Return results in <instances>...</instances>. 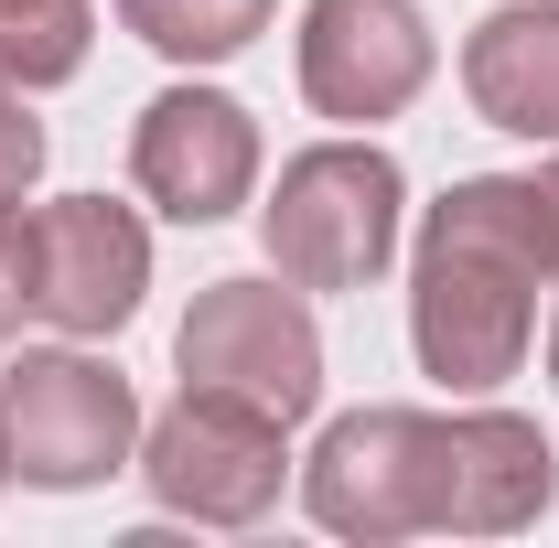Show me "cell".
<instances>
[{
	"mask_svg": "<svg viewBox=\"0 0 559 548\" xmlns=\"http://www.w3.org/2000/svg\"><path fill=\"white\" fill-rule=\"evenodd\" d=\"M549 248V183L538 172H463L419 215L409 248V355L441 398H495L538 344V279Z\"/></svg>",
	"mask_w": 559,
	"mask_h": 548,
	"instance_id": "1",
	"label": "cell"
},
{
	"mask_svg": "<svg viewBox=\"0 0 559 548\" xmlns=\"http://www.w3.org/2000/svg\"><path fill=\"white\" fill-rule=\"evenodd\" d=\"M399 215H409V183L377 140H312L280 162L259 237H270V270L290 290H366L399 259Z\"/></svg>",
	"mask_w": 559,
	"mask_h": 548,
	"instance_id": "2",
	"label": "cell"
},
{
	"mask_svg": "<svg viewBox=\"0 0 559 548\" xmlns=\"http://www.w3.org/2000/svg\"><path fill=\"white\" fill-rule=\"evenodd\" d=\"M0 441L11 474L44 495H86L140 452V398L130 377L86 344H33L22 366H0Z\"/></svg>",
	"mask_w": 559,
	"mask_h": 548,
	"instance_id": "3",
	"label": "cell"
},
{
	"mask_svg": "<svg viewBox=\"0 0 559 548\" xmlns=\"http://www.w3.org/2000/svg\"><path fill=\"white\" fill-rule=\"evenodd\" d=\"M140 484L162 516L194 527H259L290 484V419L248 409L226 388H183L173 409L140 430Z\"/></svg>",
	"mask_w": 559,
	"mask_h": 548,
	"instance_id": "4",
	"label": "cell"
},
{
	"mask_svg": "<svg viewBox=\"0 0 559 548\" xmlns=\"http://www.w3.org/2000/svg\"><path fill=\"white\" fill-rule=\"evenodd\" d=\"M183 388H226L270 419H312L323 409V323L290 279H205L183 334H173Z\"/></svg>",
	"mask_w": 559,
	"mask_h": 548,
	"instance_id": "5",
	"label": "cell"
},
{
	"mask_svg": "<svg viewBox=\"0 0 559 548\" xmlns=\"http://www.w3.org/2000/svg\"><path fill=\"white\" fill-rule=\"evenodd\" d=\"M430 409H345L323 419L312 463H301V505L312 527H334L355 548H388V538H430Z\"/></svg>",
	"mask_w": 559,
	"mask_h": 548,
	"instance_id": "6",
	"label": "cell"
},
{
	"mask_svg": "<svg viewBox=\"0 0 559 548\" xmlns=\"http://www.w3.org/2000/svg\"><path fill=\"white\" fill-rule=\"evenodd\" d=\"M419 463H430V527H452V538H516L559 495L549 430L516 409H430Z\"/></svg>",
	"mask_w": 559,
	"mask_h": 548,
	"instance_id": "7",
	"label": "cell"
},
{
	"mask_svg": "<svg viewBox=\"0 0 559 548\" xmlns=\"http://www.w3.org/2000/svg\"><path fill=\"white\" fill-rule=\"evenodd\" d=\"M130 183L173 226H215L259 194V119L226 86H162L130 130Z\"/></svg>",
	"mask_w": 559,
	"mask_h": 548,
	"instance_id": "8",
	"label": "cell"
},
{
	"mask_svg": "<svg viewBox=\"0 0 559 548\" xmlns=\"http://www.w3.org/2000/svg\"><path fill=\"white\" fill-rule=\"evenodd\" d=\"M441 65L419 0H312L301 11V97L345 130H377L399 119Z\"/></svg>",
	"mask_w": 559,
	"mask_h": 548,
	"instance_id": "9",
	"label": "cell"
},
{
	"mask_svg": "<svg viewBox=\"0 0 559 548\" xmlns=\"http://www.w3.org/2000/svg\"><path fill=\"white\" fill-rule=\"evenodd\" d=\"M151 290V226L108 194H66L33 215V312L55 334H119Z\"/></svg>",
	"mask_w": 559,
	"mask_h": 548,
	"instance_id": "10",
	"label": "cell"
},
{
	"mask_svg": "<svg viewBox=\"0 0 559 548\" xmlns=\"http://www.w3.org/2000/svg\"><path fill=\"white\" fill-rule=\"evenodd\" d=\"M463 97L485 130L559 151V0H495L463 33Z\"/></svg>",
	"mask_w": 559,
	"mask_h": 548,
	"instance_id": "11",
	"label": "cell"
},
{
	"mask_svg": "<svg viewBox=\"0 0 559 548\" xmlns=\"http://www.w3.org/2000/svg\"><path fill=\"white\" fill-rule=\"evenodd\" d=\"M108 11L130 22L151 55H173V65H226V55H248L270 33L280 0H108Z\"/></svg>",
	"mask_w": 559,
	"mask_h": 548,
	"instance_id": "12",
	"label": "cell"
},
{
	"mask_svg": "<svg viewBox=\"0 0 559 548\" xmlns=\"http://www.w3.org/2000/svg\"><path fill=\"white\" fill-rule=\"evenodd\" d=\"M86 44H97V0H0V86H66L86 75Z\"/></svg>",
	"mask_w": 559,
	"mask_h": 548,
	"instance_id": "13",
	"label": "cell"
},
{
	"mask_svg": "<svg viewBox=\"0 0 559 548\" xmlns=\"http://www.w3.org/2000/svg\"><path fill=\"white\" fill-rule=\"evenodd\" d=\"M44 172V119L22 108V86H0V205H22Z\"/></svg>",
	"mask_w": 559,
	"mask_h": 548,
	"instance_id": "14",
	"label": "cell"
},
{
	"mask_svg": "<svg viewBox=\"0 0 559 548\" xmlns=\"http://www.w3.org/2000/svg\"><path fill=\"white\" fill-rule=\"evenodd\" d=\"M22 312H33V215L0 205V344L22 334Z\"/></svg>",
	"mask_w": 559,
	"mask_h": 548,
	"instance_id": "15",
	"label": "cell"
},
{
	"mask_svg": "<svg viewBox=\"0 0 559 548\" xmlns=\"http://www.w3.org/2000/svg\"><path fill=\"white\" fill-rule=\"evenodd\" d=\"M538 183H549V248H559V162H549V172H538Z\"/></svg>",
	"mask_w": 559,
	"mask_h": 548,
	"instance_id": "16",
	"label": "cell"
},
{
	"mask_svg": "<svg viewBox=\"0 0 559 548\" xmlns=\"http://www.w3.org/2000/svg\"><path fill=\"white\" fill-rule=\"evenodd\" d=\"M549 377H559V323H549Z\"/></svg>",
	"mask_w": 559,
	"mask_h": 548,
	"instance_id": "17",
	"label": "cell"
},
{
	"mask_svg": "<svg viewBox=\"0 0 559 548\" xmlns=\"http://www.w3.org/2000/svg\"><path fill=\"white\" fill-rule=\"evenodd\" d=\"M0 484H11V441H0Z\"/></svg>",
	"mask_w": 559,
	"mask_h": 548,
	"instance_id": "18",
	"label": "cell"
}]
</instances>
